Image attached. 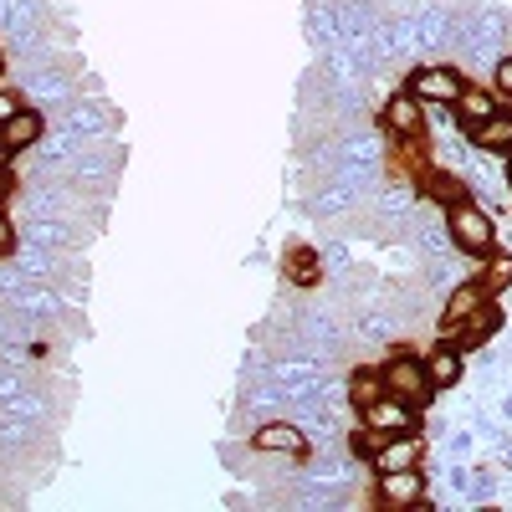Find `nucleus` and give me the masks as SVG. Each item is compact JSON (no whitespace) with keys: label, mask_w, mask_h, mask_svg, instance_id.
<instances>
[{"label":"nucleus","mask_w":512,"mask_h":512,"mask_svg":"<svg viewBox=\"0 0 512 512\" xmlns=\"http://www.w3.org/2000/svg\"><path fill=\"white\" fill-rule=\"evenodd\" d=\"M379 369H384V390H395L400 400H410V405H431L436 400V384H431V374H425V354L420 349L400 344V354H390Z\"/></svg>","instance_id":"2"},{"label":"nucleus","mask_w":512,"mask_h":512,"mask_svg":"<svg viewBox=\"0 0 512 512\" xmlns=\"http://www.w3.org/2000/svg\"><path fill=\"white\" fill-rule=\"evenodd\" d=\"M11 190H16V175H11V169H6V164H0V200H6Z\"/></svg>","instance_id":"21"},{"label":"nucleus","mask_w":512,"mask_h":512,"mask_svg":"<svg viewBox=\"0 0 512 512\" xmlns=\"http://www.w3.org/2000/svg\"><path fill=\"white\" fill-rule=\"evenodd\" d=\"M36 139H41V113H36V108L11 113L6 123H0V159H6V154H21V149H31Z\"/></svg>","instance_id":"14"},{"label":"nucleus","mask_w":512,"mask_h":512,"mask_svg":"<svg viewBox=\"0 0 512 512\" xmlns=\"http://www.w3.org/2000/svg\"><path fill=\"white\" fill-rule=\"evenodd\" d=\"M420 354H425V374H431L436 395L456 390V384L466 379V349L456 344L451 333H446V338H436V344H431V349H420Z\"/></svg>","instance_id":"8"},{"label":"nucleus","mask_w":512,"mask_h":512,"mask_svg":"<svg viewBox=\"0 0 512 512\" xmlns=\"http://www.w3.org/2000/svg\"><path fill=\"white\" fill-rule=\"evenodd\" d=\"M251 451H262V456H308L313 441L297 420H262L251 431Z\"/></svg>","instance_id":"7"},{"label":"nucleus","mask_w":512,"mask_h":512,"mask_svg":"<svg viewBox=\"0 0 512 512\" xmlns=\"http://www.w3.org/2000/svg\"><path fill=\"white\" fill-rule=\"evenodd\" d=\"M405 88H410L425 108H451V103L461 98V88H466V72L451 67V62H415Z\"/></svg>","instance_id":"3"},{"label":"nucleus","mask_w":512,"mask_h":512,"mask_svg":"<svg viewBox=\"0 0 512 512\" xmlns=\"http://www.w3.org/2000/svg\"><path fill=\"white\" fill-rule=\"evenodd\" d=\"M497 328H502V313H497V297H492V303H487L482 313H472L466 323H456V328H451V338H456V344H461L466 354H472V349H487V344H492Z\"/></svg>","instance_id":"13"},{"label":"nucleus","mask_w":512,"mask_h":512,"mask_svg":"<svg viewBox=\"0 0 512 512\" xmlns=\"http://www.w3.org/2000/svg\"><path fill=\"white\" fill-rule=\"evenodd\" d=\"M374 395H384V369L379 364L349 369V405H369Z\"/></svg>","instance_id":"17"},{"label":"nucleus","mask_w":512,"mask_h":512,"mask_svg":"<svg viewBox=\"0 0 512 512\" xmlns=\"http://www.w3.org/2000/svg\"><path fill=\"white\" fill-rule=\"evenodd\" d=\"M425 195H431V200H441V205H451V200H461V195H472V190H466V180L456 175V169H436V164H425V175L415 180Z\"/></svg>","instance_id":"15"},{"label":"nucleus","mask_w":512,"mask_h":512,"mask_svg":"<svg viewBox=\"0 0 512 512\" xmlns=\"http://www.w3.org/2000/svg\"><path fill=\"white\" fill-rule=\"evenodd\" d=\"M502 185H507V195H512V154L502 159Z\"/></svg>","instance_id":"22"},{"label":"nucleus","mask_w":512,"mask_h":512,"mask_svg":"<svg viewBox=\"0 0 512 512\" xmlns=\"http://www.w3.org/2000/svg\"><path fill=\"white\" fill-rule=\"evenodd\" d=\"M492 88H497L502 103H512V52H502V57L492 62Z\"/></svg>","instance_id":"18"},{"label":"nucleus","mask_w":512,"mask_h":512,"mask_svg":"<svg viewBox=\"0 0 512 512\" xmlns=\"http://www.w3.org/2000/svg\"><path fill=\"white\" fill-rule=\"evenodd\" d=\"M359 425H369L374 436H410V431H420V405L400 400L395 390H384L369 405H359Z\"/></svg>","instance_id":"4"},{"label":"nucleus","mask_w":512,"mask_h":512,"mask_svg":"<svg viewBox=\"0 0 512 512\" xmlns=\"http://www.w3.org/2000/svg\"><path fill=\"white\" fill-rule=\"evenodd\" d=\"M492 303V292L472 277V282H456L451 292H446V308H441V333H451L456 323H466V318H472V313H482Z\"/></svg>","instance_id":"10"},{"label":"nucleus","mask_w":512,"mask_h":512,"mask_svg":"<svg viewBox=\"0 0 512 512\" xmlns=\"http://www.w3.org/2000/svg\"><path fill=\"white\" fill-rule=\"evenodd\" d=\"M502 415H507V420H512V395H507V400H502Z\"/></svg>","instance_id":"23"},{"label":"nucleus","mask_w":512,"mask_h":512,"mask_svg":"<svg viewBox=\"0 0 512 512\" xmlns=\"http://www.w3.org/2000/svg\"><path fill=\"white\" fill-rule=\"evenodd\" d=\"M446 236L461 256L482 262L487 251H497V226H492V210L477 200V195H461L446 205Z\"/></svg>","instance_id":"1"},{"label":"nucleus","mask_w":512,"mask_h":512,"mask_svg":"<svg viewBox=\"0 0 512 512\" xmlns=\"http://www.w3.org/2000/svg\"><path fill=\"white\" fill-rule=\"evenodd\" d=\"M497 108H502L497 88H472V82H466V88H461V98L451 103V118H456V128H461V134H472V128H477V123H487Z\"/></svg>","instance_id":"11"},{"label":"nucleus","mask_w":512,"mask_h":512,"mask_svg":"<svg viewBox=\"0 0 512 512\" xmlns=\"http://www.w3.org/2000/svg\"><path fill=\"white\" fill-rule=\"evenodd\" d=\"M466 139H472V149H477L482 159H507V154H512V113L497 108V113H492L487 123H477Z\"/></svg>","instance_id":"12"},{"label":"nucleus","mask_w":512,"mask_h":512,"mask_svg":"<svg viewBox=\"0 0 512 512\" xmlns=\"http://www.w3.org/2000/svg\"><path fill=\"white\" fill-rule=\"evenodd\" d=\"M11 113H21V98L16 93H0V123H6Z\"/></svg>","instance_id":"20"},{"label":"nucleus","mask_w":512,"mask_h":512,"mask_svg":"<svg viewBox=\"0 0 512 512\" xmlns=\"http://www.w3.org/2000/svg\"><path fill=\"white\" fill-rule=\"evenodd\" d=\"M379 123H384V134H390V144H405V139H425V128H431V108H425L410 88H400V93H390L384 98V113H379Z\"/></svg>","instance_id":"5"},{"label":"nucleus","mask_w":512,"mask_h":512,"mask_svg":"<svg viewBox=\"0 0 512 512\" xmlns=\"http://www.w3.org/2000/svg\"><path fill=\"white\" fill-rule=\"evenodd\" d=\"M420 456H425V436L420 431H410V436H379V446L369 451V477L374 472H400V466H420Z\"/></svg>","instance_id":"9"},{"label":"nucleus","mask_w":512,"mask_h":512,"mask_svg":"<svg viewBox=\"0 0 512 512\" xmlns=\"http://www.w3.org/2000/svg\"><path fill=\"white\" fill-rule=\"evenodd\" d=\"M431 482L420 466H400V472H374V502L379 507H420Z\"/></svg>","instance_id":"6"},{"label":"nucleus","mask_w":512,"mask_h":512,"mask_svg":"<svg viewBox=\"0 0 512 512\" xmlns=\"http://www.w3.org/2000/svg\"><path fill=\"white\" fill-rule=\"evenodd\" d=\"M16 251V226H11V216L0 210V256H11Z\"/></svg>","instance_id":"19"},{"label":"nucleus","mask_w":512,"mask_h":512,"mask_svg":"<svg viewBox=\"0 0 512 512\" xmlns=\"http://www.w3.org/2000/svg\"><path fill=\"white\" fill-rule=\"evenodd\" d=\"M287 282H292V287H318V282H323V251L292 246V251H287Z\"/></svg>","instance_id":"16"}]
</instances>
